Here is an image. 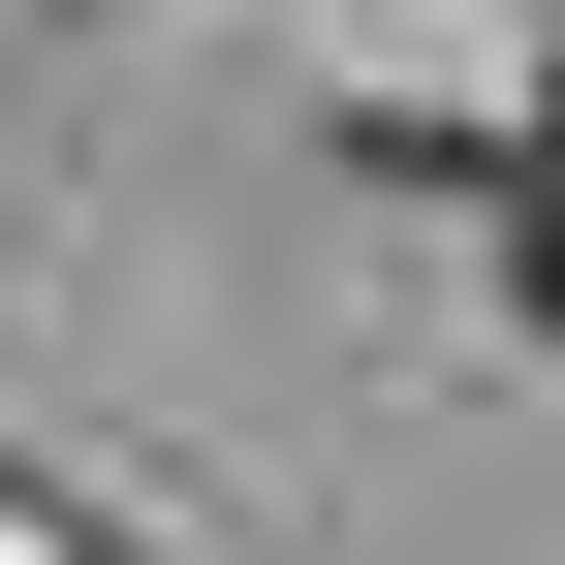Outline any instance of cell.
I'll list each match as a JSON object with an SVG mask.
<instances>
[{
  "label": "cell",
  "instance_id": "1",
  "mask_svg": "<svg viewBox=\"0 0 565 565\" xmlns=\"http://www.w3.org/2000/svg\"><path fill=\"white\" fill-rule=\"evenodd\" d=\"M534 315H565V189H534Z\"/></svg>",
  "mask_w": 565,
  "mask_h": 565
}]
</instances>
